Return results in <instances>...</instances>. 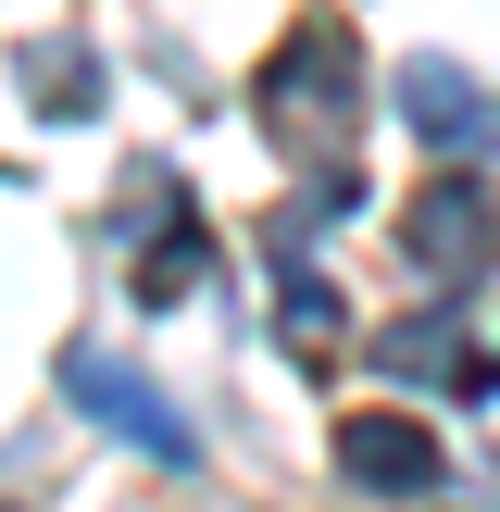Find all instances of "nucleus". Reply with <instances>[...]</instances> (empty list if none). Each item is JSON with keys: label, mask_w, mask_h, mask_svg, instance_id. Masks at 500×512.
Wrapping results in <instances>:
<instances>
[{"label": "nucleus", "mask_w": 500, "mask_h": 512, "mask_svg": "<svg viewBox=\"0 0 500 512\" xmlns=\"http://www.w3.org/2000/svg\"><path fill=\"white\" fill-rule=\"evenodd\" d=\"M338 463H350V488L413 500V488H438V475H450V438H438V425H413V413H350V425H338Z\"/></svg>", "instance_id": "3"}, {"label": "nucleus", "mask_w": 500, "mask_h": 512, "mask_svg": "<svg viewBox=\"0 0 500 512\" xmlns=\"http://www.w3.org/2000/svg\"><path fill=\"white\" fill-rule=\"evenodd\" d=\"M63 388L88 400L113 438H138V450H163V463H188V425H175V413H163V388H138L113 350H75V363H63Z\"/></svg>", "instance_id": "4"}, {"label": "nucleus", "mask_w": 500, "mask_h": 512, "mask_svg": "<svg viewBox=\"0 0 500 512\" xmlns=\"http://www.w3.org/2000/svg\"><path fill=\"white\" fill-rule=\"evenodd\" d=\"M250 100H263V138L288 150L300 175L350 163V150H363V38H350V13H300L288 38H275V63L250 75Z\"/></svg>", "instance_id": "1"}, {"label": "nucleus", "mask_w": 500, "mask_h": 512, "mask_svg": "<svg viewBox=\"0 0 500 512\" xmlns=\"http://www.w3.org/2000/svg\"><path fill=\"white\" fill-rule=\"evenodd\" d=\"M375 363H388V375H500V363H463V300L388 325V338H375Z\"/></svg>", "instance_id": "6"}, {"label": "nucleus", "mask_w": 500, "mask_h": 512, "mask_svg": "<svg viewBox=\"0 0 500 512\" xmlns=\"http://www.w3.org/2000/svg\"><path fill=\"white\" fill-rule=\"evenodd\" d=\"M25 113H50V125L100 113V63H88L75 38H38V50H25Z\"/></svg>", "instance_id": "7"}, {"label": "nucleus", "mask_w": 500, "mask_h": 512, "mask_svg": "<svg viewBox=\"0 0 500 512\" xmlns=\"http://www.w3.org/2000/svg\"><path fill=\"white\" fill-rule=\"evenodd\" d=\"M400 113H413L438 150H475V138H488V113H475V88L450 63H400Z\"/></svg>", "instance_id": "5"}, {"label": "nucleus", "mask_w": 500, "mask_h": 512, "mask_svg": "<svg viewBox=\"0 0 500 512\" xmlns=\"http://www.w3.org/2000/svg\"><path fill=\"white\" fill-rule=\"evenodd\" d=\"M400 238H413V263H425V275L475 288V275H488V250H500V213H488V188H475V175H438V188H413Z\"/></svg>", "instance_id": "2"}]
</instances>
